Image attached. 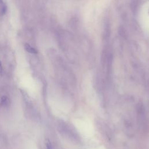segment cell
<instances>
[{
    "mask_svg": "<svg viewBox=\"0 0 149 149\" xmlns=\"http://www.w3.org/2000/svg\"><path fill=\"white\" fill-rule=\"evenodd\" d=\"M8 103H9V99L6 97L3 96L1 98V104L3 105H8Z\"/></svg>",
    "mask_w": 149,
    "mask_h": 149,
    "instance_id": "2",
    "label": "cell"
},
{
    "mask_svg": "<svg viewBox=\"0 0 149 149\" xmlns=\"http://www.w3.org/2000/svg\"><path fill=\"white\" fill-rule=\"evenodd\" d=\"M46 146H47V149H52V145H51V143L49 141H48L47 143Z\"/></svg>",
    "mask_w": 149,
    "mask_h": 149,
    "instance_id": "3",
    "label": "cell"
},
{
    "mask_svg": "<svg viewBox=\"0 0 149 149\" xmlns=\"http://www.w3.org/2000/svg\"><path fill=\"white\" fill-rule=\"evenodd\" d=\"M24 49H26V51L29 53H31V54H37V51L28 43L24 44Z\"/></svg>",
    "mask_w": 149,
    "mask_h": 149,
    "instance_id": "1",
    "label": "cell"
},
{
    "mask_svg": "<svg viewBox=\"0 0 149 149\" xmlns=\"http://www.w3.org/2000/svg\"><path fill=\"white\" fill-rule=\"evenodd\" d=\"M2 73V66L1 62L0 61V74H1Z\"/></svg>",
    "mask_w": 149,
    "mask_h": 149,
    "instance_id": "4",
    "label": "cell"
}]
</instances>
